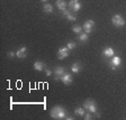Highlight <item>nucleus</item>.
Returning <instances> with one entry per match:
<instances>
[{"instance_id": "1", "label": "nucleus", "mask_w": 126, "mask_h": 120, "mask_svg": "<svg viewBox=\"0 0 126 120\" xmlns=\"http://www.w3.org/2000/svg\"><path fill=\"white\" fill-rule=\"evenodd\" d=\"M65 110L60 106H55L51 110V117L54 118V119H65Z\"/></svg>"}, {"instance_id": "9", "label": "nucleus", "mask_w": 126, "mask_h": 120, "mask_svg": "<svg viewBox=\"0 0 126 120\" xmlns=\"http://www.w3.org/2000/svg\"><path fill=\"white\" fill-rule=\"evenodd\" d=\"M61 81L64 84L69 85V84L72 83V75L70 73H64L63 75H61Z\"/></svg>"}, {"instance_id": "5", "label": "nucleus", "mask_w": 126, "mask_h": 120, "mask_svg": "<svg viewBox=\"0 0 126 120\" xmlns=\"http://www.w3.org/2000/svg\"><path fill=\"white\" fill-rule=\"evenodd\" d=\"M122 64V60L119 56H113L111 60H110V66H111V70H116L117 67H119Z\"/></svg>"}, {"instance_id": "4", "label": "nucleus", "mask_w": 126, "mask_h": 120, "mask_svg": "<svg viewBox=\"0 0 126 120\" xmlns=\"http://www.w3.org/2000/svg\"><path fill=\"white\" fill-rule=\"evenodd\" d=\"M68 6L70 8V10L72 11H79L81 9V3L79 2V0H70Z\"/></svg>"}, {"instance_id": "20", "label": "nucleus", "mask_w": 126, "mask_h": 120, "mask_svg": "<svg viewBox=\"0 0 126 120\" xmlns=\"http://www.w3.org/2000/svg\"><path fill=\"white\" fill-rule=\"evenodd\" d=\"M66 47H68L69 50H73L74 47H76V43H73V42H69V43H68V45H66Z\"/></svg>"}, {"instance_id": "19", "label": "nucleus", "mask_w": 126, "mask_h": 120, "mask_svg": "<svg viewBox=\"0 0 126 120\" xmlns=\"http://www.w3.org/2000/svg\"><path fill=\"white\" fill-rule=\"evenodd\" d=\"M79 39L81 40V42H87L88 40V34H80V36H79Z\"/></svg>"}, {"instance_id": "15", "label": "nucleus", "mask_w": 126, "mask_h": 120, "mask_svg": "<svg viewBox=\"0 0 126 120\" xmlns=\"http://www.w3.org/2000/svg\"><path fill=\"white\" fill-rule=\"evenodd\" d=\"M34 68L36 71H43L44 70V63L43 62H35L34 63Z\"/></svg>"}, {"instance_id": "14", "label": "nucleus", "mask_w": 126, "mask_h": 120, "mask_svg": "<svg viewBox=\"0 0 126 120\" xmlns=\"http://www.w3.org/2000/svg\"><path fill=\"white\" fill-rule=\"evenodd\" d=\"M43 10H44V13H53V6L50 5V3H45V5L43 6Z\"/></svg>"}, {"instance_id": "17", "label": "nucleus", "mask_w": 126, "mask_h": 120, "mask_svg": "<svg viewBox=\"0 0 126 120\" xmlns=\"http://www.w3.org/2000/svg\"><path fill=\"white\" fill-rule=\"evenodd\" d=\"M82 29H83V27L79 26V25H76V26L72 27V30H73V33H76V34H80L82 31Z\"/></svg>"}, {"instance_id": "3", "label": "nucleus", "mask_w": 126, "mask_h": 120, "mask_svg": "<svg viewBox=\"0 0 126 120\" xmlns=\"http://www.w3.org/2000/svg\"><path fill=\"white\" fill-rule=\"evenodd\" d=\"M111 23H113V25H115L116 27H123L124 25H125V19H124L121 15H115V16H113V18H111Z\"/></svg>"}, {"instance_id": "16", "label": "nucleus", "mask_w": 126, "mask_h": 120, "mask_svg": "<svg viewBox=\"0 0 126 120\" xmlns=\"http://www.w3.org/2000/svg\"><path fill=\"white\" fill-rule=\"evenodd\" d=\"M64 67H62V66H58V67L55 68V75L56 76H61L64 74Z\"/></svg>"}, {"instance_id": "2", "label": "nucleus", "mask_w": 126, "mask_h": 120, "mask_svg": "<svg viewBox=\"0 0 126 120\" xmlns=\"http://www.w3.org/2000/svg\"><path fill=\"white\" fill-rule=\"evenodd\" d=\"M83 108H86L88 110V112H91V113H96L97 112V105L94 100H86L83 103Z\"/></svg>"}, {"instance_id": "7", "label": "nucleus", "mask_w": 126, "mask_h": 120, "mask_svg": "<svg viewBox=\"0 0 126 120\" xmlns=\"http://www.w3.org/2000/svg\"><path fill=\"white\" fill-rule=\"evenodd\" d=\"M94 26V20H87L86 23L83 24V26H82V27H83L84 31H86L87 34H88V33H91Z\"/></svg>"}, {"instance_id": "12", "label": "nucleus", "mask_w": 126, "mask_h": 120, "mask_svg": "<svg viewBox=\"0 0 126 120\" xmlns=\"http://www.w3.org/2000/svg\"><path fill=\"white\" fill-rule=\"evenodd\" d=\"M81 68H82V65L80 64V63H73V65L71 66V71L73 72V73H79L80 71H81Z\"/></svg>"}, {"instance_id": "8", "label": "nucleus", "mask_w": 126, "mask_h": 120, "mask_svg": "<svg viewBox=\"0 0 126 120\" xmlns=\"http://www.w3.org/2000/svg\"><path fill=\"white\" fill-rule=\"evenodd\" d=\"M62 13H63V16H64V17H66V18H68L69 20H71V21H74L77 19V17L73 15V13H72V10H69V9H63Z\"/></svg>"}, {"instance_id": "6", "label": "nucleus", "mask_w": 126, "mask_h": 120, "mask_svg": "<svg viewBox=\"0 0 126 120\" xmlns=\"http://www.w3.org/2000/svg\"><path fill=\"white\" fill-rule=\"evenodd\" d=\"M69 48L68 47H61L60 50H59V52H58V58L59 60H63V58H65V57H68L69 56Z\"/></svg>"}, {"instance_id": "22", "label": "nucleus", "mask_w": 126, "mask_h": 120, "mask_svg": "<svg viewBox=\"0 0 126 120\" xmlns=\"http://www.w3.org/2000/svg\"><path fill=\"white\" fill-rule=\"evenodd\" d=\"M16 55V53H14V52H9L8 53V57H14Z\"/></svg>"}, {"instance_id": "24", "label": "nucleus", "mask_w": 126, "mask_h": 120, "mask_svg": "<svg viewBox=\"0 0 126 120\" xmlns=\"http://www.w3.org/2000/svg\"><path fill=\"white\" fill-rule=\"evenodd\" d=\"M41 1H42V2H46L47 0H41Z\"/></svg>"}, {"instance_id": "23", "label": "nucleus", "mask_w": 126, "mask_h": 120, "mask_svg": "<svg viewBox=\"0 0 126 120\" xmlns=\"http://www.w3.org/2000/svg\"><path fill=\"white\" fill-rule=\"evenodd\" d=\"M45 73H46L47 76H50V75H52V71H51V70H46V71H45Z\"/></svg>"}, {"instance_id": "11", "label": "nucleus", "mask_w": 126, "mask_h": 120, "mask_svg": "<svg viewBox=\"0 0 126 120\" xmlns=\"http://www.w3.org/2000/svg\"><path fill=\"white\" fill-rule=\"evenodd\" d=\"M102 54H104L105 57H113L115 52H114V50L111 47H106L105 50H104V52H102Z\"/></svg>"}, {"instance_id": "18", "label": "nucleus", "mask_w": 126, "mask_h": 120, "mask_svg": "<svg viewBox=\"0 0 126 120\" xmlns=\"http://www.w3.org/2000/svg\"><path fill=\"white\" fill-rule=\"evenodd\" d=\"M74 113H76L77 116H84V109L83 108H77L76 110H74Z\"/></svg>"}, {"instance_id": "10", "label": "nucleus", "mask_w": 126, "mask_h": 120, "mask_svg": "<svg viewBox=\"0 0 126 120\" xmlns=\"http://www.w3.org/2000/svg\"><path fill=\"white\" fill-rule=\"evenodd\" d=\"M26 55H27V48L25 46L20 47L17 52H16V56L19 58H25L26 57Z\"/></svg>"}, {"instance_id": "13", "label": "nucleus", "mask_w": 126, "mask_h": 120, "mask_svg": "<svg viewBox=\"0 0 126 120\" xmlns=\"http://www.w3.org/2000/svg\"><path fill=\"white\" fill-rule=\"evenodd\" d=\"M55 5H56V7H58L60 10H63V9H65V7H66L68 3L65 2V0H56Z\"/></svg>"}, {"instance_id": "21", "label": "nucleus", "mask_w": 126, "mask_h": 120, "mask_svg": "<svg viewBox=\"0 0 126 120\" xmlns=\"http://www.w3.org/2000/svg\"><path fill=\"white\" fill-rule=\"evenodd\" d=\"M91 118H92V116L90 115V112H89V113H87V115H86V117H84V119H86V120H90V119H91Z\"/></svg>"}]
</instances>
